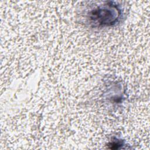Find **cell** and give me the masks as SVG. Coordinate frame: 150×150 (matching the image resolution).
<instances>
[{
    "mask_svg": "<svg viewBox=\"0 0 150 150\" xmlns=\"http://www.w3.org/2000/svg\"><path fill=\"white\" fill-rule=\"evenodd\" d=\"M121 15L118 5L113 2H105L91 9L88 19L94 26H109L117 23Z\"/></svg>",
    "mask_w": 150,
    "mask_h": 150,
    "instance_id": "obj_1",
    "label": "cell"
}]
</instances>
